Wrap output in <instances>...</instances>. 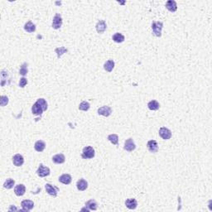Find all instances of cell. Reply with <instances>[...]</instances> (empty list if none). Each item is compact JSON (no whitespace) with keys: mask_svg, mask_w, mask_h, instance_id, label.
Returning <instances> with one entry per match:
<instances>
[{"mask_svg":"<svg viewBox=\"0 0 212 212\" xmlns=\"http://www.w3.org/2000/svg\"><path fill=\"white\" fill-rule=\"evenodd\" d=\"M58 180H59L60 182H61L65 185H69L72 181V178H71V176L69 175V174H63L61 176H59Z\"/></svg>","mask_w":212,"mask_h":212,"instance_id":"cell-19","label":"cell"},{"mask_svg":"<svg viewBox=\"0 0 212 212\" xmlns=\"http://www.w3.org/2000/svg\"><path fill=\"white\" fill-rule=\"evenodd\" d=\"M95 28L97 33H99V34H102V33H104V31L107 28V24H106V23L104 20H100L96 24Z\"/></svg>","mask_w":212,"mask_h":212,"instance_id":"cell-11","label":"cell"},{"mask_svg":"<svg viewBox=\"0 0 212 212\" xmlns=\"http://www.w3.org/2000/svg\"><path fill=\"white\" fill-rule=\"evenodd\" d=\"M89 108H90V104H89V103L86 102V101H82L79 105V109L82 110V111H88Z\"/></svg>","mask_w":212,"mask_h":212,"instance_id":"cell-28","label":"cell"},{"mask_svg":"<svg viewBox=\"0 0 212 212\" xmlns=\"http://www.w3.org/2000/svg\"><path fill=\"white\" fill-rule=\"evenodd\" d=\"M148 109H150V110H157V109H159V108H160V104H159V103L157 101V100H155V99H152V100H151L150 102H148Z\"/></svg>","mask_w":212,"mask_h":212,"instance_id":"cell-25","label":"cell"},{"mask_svg":"<svg viewBox=\"0 0 212 212\" xmlns=\"http://www.w3.org/2000/svg\"><path fill=\"white\" fill-rule=\"evenodd\" d=\"M66 161V157L62 153L60 154H56V155L52 157V162L56 164H62Z\"/></svg>","mask_w":212,"mask_h":212,"instance_id":"cell-18","label":"cell"},{"mask_svg":"<svg viewBox=\"0 0 212 212\" xmlns=\"http://www.w3.org/2000/svg\"><path fill=\"white\" fill-rule=\"evenodd\" d=\"M114 68V61L113 60L107 61L104 63V69L106 71H108V72H111Z\"/></svg>","mask_w":212,"mask_h":212,"instance_id":"cell-24","label":"cell"},{"mask_svg":"<svg viewBox=\"0 0 212 212\" xmlns=\"http://www.w3.org/2000/svg\"><path fill=\"white\" fill-rule=\"evenodd\" d=\"M112 114V109L109 106H102L98 109V114L99 115L109 117Z\"/></svg>","mask_w":212,"mask_h":212,"instance_id":"cell-7","label":"cell"},{"mask_svg":"<svg viewBox=\"0 0 212 212\" xmlns=\"http://www.w3.org/2000/svg\"><path fill=\"white\" fill-rule=\"evenodd\" d=\"M28 72V70H27V64L26 63H23V65L21 66V68H20L19 70V74L22 75L23 76H25Z\"/></svg>","mask_w":212,"mask_h":212,"instance_id":"cell-29","label":"cell"},{"mask_svg":"<svg viewBox=\"0 0 212 212\" xmlns=\"http://www.w3.org/2000/svg\"><path fill=\"white\" fill-rule=\"evenodd\" d=\"M50 169L47 167H45L43 164H40L39 167L36 171V174L39 176L40 177H46L50 175Z\"/></svg>","mask_w":212,"mask_h":212,"instance_id":"cell-5","label":"cell"},{"mask_svg":"<svg viewBox=\"0 0 212 212\" xmlns=\"http://www.w3.org/2000/svg\"><path fill=\"white\" fill-rule=\"evenodd\" d=\"M86 206L89 210H96L98 209V205H97V202L95 201V200H89L86 203Z\"/></svg>","mask_w":212,"mask_h":212,"instance_id":"cell-23","label":"cell"},{"mask_svg":"<svg viewBox=\"0 0 212 212\" xmlns=\"http://www.w3.org/2000/svg\"><path fill=\"white\" fill-rule=\"evenodd\" d=\"M112 39L113 41L116 43H122L124 42L125 37H124V36H123V34H121V33H116L113 35Z\"/></svg>","mask_w":212,"mask_h":212,"instance_id":"cell-21","label":"cell"},{"mask_svg":"<svg viewBox=\"0 0 212 212\" xmlns=\"http://www.w3.org/2000/svg\"><path fill=\"white\" fill-rule=\"evenodd\" d=\"M76 187H77V189L79 191L83 192V191L86 190L87 187H88V182H86L85 179H80V180H78L77 183H76Z\"/></svg>","mask_w":212,"mask_h":212,"instance_id":"cell-17","label":"cell"},{"mask_svg":"<svg viewBox=\"0 0 212 212\" xmlns=\"http://www.w3.org/2000/svg\"><path fill=\"white\" fill-rule=\"evenodd\" d=\"M123 148H124V150H126V151H128V152H132L133 150H135L136 145L135 143H134V142H133V139H131V138L127 139L125 141V142H124V147H123Z\"/></svg>","mask_w":212,"mask_h":212,"instance_id":"cell-8","label":"cell"},{"mask_svg":"<svg viewBox=\"0 0 212 212\" xmlns=\"http://www.w3.org/2000/svg\"><path fill=\"white\" fill-rule=\"evenodd\" d=\"M43 111L44 110H43L42 107L37 102L35 103L33 105V107H32V113H33V114H35V115H42Z\"/></svg>","mask_w":212,"mask_h":212,"instance_id":"cell-15","label":"cell"},{"mask_svg":"<svg viewBox=\"0 0 212 212\" xmlns=\"http://www.w3.org/2000/svg\"><path fill=\"white\" fill-rule=\"evenodd\" d=\"M13 162L16 167H21L24 163V158L21 154H16L13 157Z\"/></svg>","mask_w":212,"mask_h":212,"instance_id":"cell-13","label":"cell"},{"mask_svg":"<svg viewBox=\"0 0 212 212\" xmlns=\"http://www.w3.org/2000/svg\"><path fill=\"white\" fill-rule=\"evenodd\" d=\"M45 189H46V192L53 197H56L60 191V189L57 186H55L49 184V183H46L45 185Z\"/></svg>","mask_w":212,"mask_h":212,"instance_id":"cell-3","label":"cell"},{"mask_svg":"<svg viewBox=\"0 0 212 212\" xmlns=\"http://www.w3.org/2000/svg\"><path fill=\"white\" fill-rule=\"evenodd\" d=\"M125 205L126 207L129 209V210H134L138 205V202L136 201V199L134 198L127 199L125 201Z\"/></svg>","mask_w":212,"mask_h":212,"instance_id":"cell-16","label":"cell"},{"mask_svg":"<svg viewBox=\"0 0 212 212\" xmlns=\"http://www.w3.org/2000/svg\"><path fill=\"white\" fill-rule=\"evenodd\" d=\"M159 135L164 140H168L172 137V131L166 127H162L159 129Z\"/></svg>","mask_w":212,"mask_h":212,"instance_id":"cell-4","label":"cell"},{"mask_svg":"<svg viewBox=\"0 0 212 212\" xmlns=\"http://www.w3.org/2000/svg\"><path fill=\"white\" fill-rule=\"evenodd\" d=\"M21 205L23 210L25 211H29L34 207V202L31 200H24L21 202Z\"/></svg>","mask_w":212,"mask_h":212,"instance_id":"cell-10","label":"cell"},{"mask_svg":"<svg viewBox=\"0 0 212 212\" xmlns=\"http://www.w3.org/2000/svg\"><path fill=\"white\" fill-rule=\"evenodd\" d=\"M108 140H109V142H112L113 144H114V145H118L119 144V136L117 135V134H109V136H108Z\"/></svg>","mask_w":212,"mask_h":212,"instance_id":"cell-27","label":"cell"},{"mask_svg":"<svg viewBox=\"0 0 212 212\" xmlns=\"http://www.w3.org/2000/svg\"><path fill=\"white\" fill-rule=\"evenodd\" d=\"M24 30L26 31V33H34V32L36 31V26H35L31 21H29V22H27V23L24 25Z\"/></svg>","mask_w":212,"mask_h":212,"instance_id":"cell-22","label":"cell"},{"mask_svg":"<svg viewBox=\"0 0 212 212\" xmlns=\"http://www.w3.org/2000/svg\"><path fill=\"white\" fill-rule=\"evenodd\" d=\"M163 27V23L162 22H152V30L153 35L157 37L162 36V30Z\"/></svg>","mask_w":212,"mask_h":212,"instance_id":"cell-1","label":"cell"},{"mask_svg":"<svg viewBox=\"0 0 212 212\" xmlns=\"http://www.w3.org/2000/svg\"><path fill=\"white\" fill-rule=\"evenodd\" d=\"M26 84H27V80H26L25 77H23V78H21V79H20L19 86L21 87V88L25 87V86H26Z\"/></svg>","mask_w":212,"mask_h":212,"instance_id":"cell-33","label":"cell"},{"mask_svg":"<svg viewBox=\"0 0 212 212\" xmlns=\"http://www.w3.org/2000/svg\"><path fill=\"white\" fill-rule=\"evenodd\" d=\"M166 8L167 9L172 12V13H175L176 11L177 10V5L176 3L174 0H168L167 3H166Z\"/></svg>","mask_w":212,"mask_h":212,"instance_id":"cell-14","label":"cell"},{"mask_svg":"<svg viewBox=\"0 0 212 212\" xmlns=\"http://www.w3.org/2000/svg\"><path fill=\"white\" fill-rule=\"evenodd\" d=\"M95 149L90 146H86L83 148L81 157L83 159H91L95 157Z\"/></svg>","mask_w":212,"mask_h":212,"instance_id":"cell-2","label":"cell"},{"mask_svg":"<svg viewBox=\"0 0 212 212\" xmlns=\"http://www.w3.org/2000/svg\"><path fill=\"white\" fill-rule=\"evenodd\" d=\"M36 102L38 103L42 107V109L44 111L47 109V103H46V101L45 100V99H38L37 100H36Z\"/></svg>","mask_w":212,"mask_h":212,"instance_id":"cell-31","label":"cell"},{"mask_svg":"<svg viewBox=\"0 0 212 212\" xmlns=\"http://www.w3.org/2000/svg\"><path fill=\"white\" fill-rule=\"evenodd\" d=\"M67 51H68V50L66 49V48L63 47V46L59 47V48H56V50H55V51L57 53V57H58V58H60L61 56H62L64 53L67 52Z\"/></svg>","mask_w":212,"mask_h":212,"instance_id":"cell-30","label":"cell"},{"mask_svg":"<svg viewBox=\"0 0 212 212\" xmlns=\"http://www.w3.org/2000/svg\"><path fill=\"white\" fill-rule=\"evenodd\" d=\"M0 99H0V104H1L2 107H3V106H5L6 104H8V98L7 96L2 95Z\"/></svg>","mask_w":212,"mask_h":212,"instance_id":"cell-32","label":"cell"},{"mask_svg":"<svg viewBox=\"0 0 212 212\" xmlns=\"http://www.w3.org/2000/svg\"><path fill=\"white\" fill-rule=\"evenodd\" d=\"M46 148V143L42 140H38L35 142V145H34V148L36 150V152H42L43 150Z\"/></svg>","mask_w":212,"mask_h":212,"instance_id":"cell-20","label":"cell"},{"mask_svg":"<svg viewBox=\"0 0 212 212\" xmlns=\"http://www.w3.org/2000/svg\"><path fill=\"white\" fill-rule=\"evenodd\" d=\"M147 147H148L149 152H152V153H156L158 151V145H157V142L156 140H149L147 143Z\"/></svg>","mask_w":212,"mask_h":212,"instance_id":"cell-9","label":"cell"},{"mask_svg":"<svg viewBox=\"0 0 212 212\" xmlns=\"http://www.w3.org/2000/svg\"><path fill=\"white\" fill-rule=\"evenodd\" d=\"M15 185V181L12 178L7 179L4 184H3V187L5 189H12Z\"/></svg>","mask_w":212,"mask_h":212,"instance_id":"cell-26","label":"cell"},{"mask_svg":"<svg viewBox=\"0 0 212 212\" xmlns=\"http://www.w3.org/2000/svg\"><path fill=\"white\" fill-rule=\"evenodd\" d=\"M14 192L17 196H22L26 192V186L23 184H18L14 187Z\"/></svg>","mask_w":212,"mask_h":212,"instance_id":"cell-12","label":"cell"},{"mask_svg":"<svg viewBox=\"0 0 212 212\" xmlns=\"http://www.w3.org/2000/svg\"><path fill=\"white\" fill-rule=\"evenodd\" d=\"M62 26V18L60 14L56 13V15L54 16L52 20V24H51V26H52L54 29H59L61 28V26Z\"/></svg>","mask_w":212,"mask_h":212,"instance_id":"cell-6","label":"cell"}]
</instances>
